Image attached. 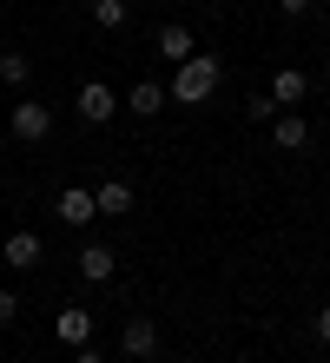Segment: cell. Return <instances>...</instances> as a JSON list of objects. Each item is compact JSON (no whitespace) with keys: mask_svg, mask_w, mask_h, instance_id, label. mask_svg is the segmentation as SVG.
Masks as SVG:
<instances>
[{"mask_svg":"<svg viewBox=\"0 0 330 363\" xmlns=\"http://www.w3.org/2000/svg\"><path fill=\"white\" fill-rule=\"evenodd\" d=\"M79 277H86V284H106V277H113L119 271V258H113V245H79Z\"/></svg>","mask_w":330,"mask_h":363,"instance_id":"9","label":"cell"},{"mask_svg":"<svg viewBox=\"0 0 330 363\" xmlns=\"http://www.w3.org/2000/svg\"><path fill=\"white\" fill-rule=\"evenodd\" d=\"M324 86H330V60H324Z\"/></svg>","mask_w":330,"mask_h":363,"instance_id":"20","label":"cell"},{"mask_svg":"<svg viewBox=\"0 0 330 363\" xmlns=\"http://www.w3.org/2000/svg\"><path fill=\"white\" fill-rule=\"evenodd\" d=\"M0 264L7 271H40V238L33 231H13V238L0 245Z\"/></svg>","mask_w":330,"mask_h":363,"instance_id":"11","label":"cell"},{"mask_svg":"<svg viewBox=\"0 0 330 363\" xmlns=\"http://www.w3.org/2000/svg\"><path fill=\"white\" fill-rule=\"evenodd\" d=\"M0 271H7V264H0Z\"/></svg>","mask_w":330,"mask_h":363,"instance_id":"21","label":"cell"},{"mask_svg":"<svg viewBox=\"0 0 330 363\" xmlns=\"http://www.w3.org/2000/svg\"><path fill=\"white\" fill-rule=\"evenodd\" d=\"M13 317H20V297H13V291H0V324H13Z\"/></svg>","mask_w":330,"mask_h":363,"instance_id":"17","label":"cell"},{"mask_svg":"<svg viewBox=\"0 0 330 363\" xmlns=\"http://www.w3.org/2000/svg\"><path fill=\"white\" fill-rule=\"evenodd\" d=\"M311 337H317V344H330V304H324V311L311 317Z\"/></svg>","mask_w":330,"mask_h":363,"instance_id":"16","label":"cell"},{"mask_svg":"<svg viewBox=\"0 0 330 363\" xmlns=\"http://www.w3.org/2000/svg\"><path fill=\"white\" fill-rule=\"evenodd\" d=\"M304 93H311V79H304V67H277L271 73V99H277V113H297Z\"/></svg>","mask_w":330,"mask_h":363,"instance_id":"4","label":"cell"},{"mask_svg":"<svg viewBox=\"0 0 330 363\" xmlns=\"http://www.w3.org/2000/svg\"><path fill=\"white\" fill-rule=\"evenodd\" d=\"M119 106H126V113H139V119H152V113L165 106V86H159V79H139V86H132Z\"/></svg>","mask_w":330,"mask_h":363,"instance_id":"13","label":"cell"},{"mask_svg":"<svg viewBox=\"0 0 330 363\" xmlns=\"http://www.w3.org/2000/svg\"><path fill=\"white\" fill-rule=\"evenodd\" d=\"M53 211H60V225H73V231H86V225L99 218V211H93V191H86V185H66Z\"/></svg>","mask_w":330,"mask_h":363,"instance_id":"5","label":"cell"},{"mask_svg":"<svg viewBox=\"0 0 330 363\" xmlns=\"http://www.w3.org/2000/svg\"><path fill=\"white\" fill-rule=\"evenodd\" d=\"M271 145L277 152H304V145H311V119L304 113H277L271 119Z\"/></svg>","mask_w":330,"mask_h":363,"instance_id":"7","label":"cell"},{"mask_svg":"<svg viewBox=\"0 0 330 363\" xmlns=\"http://www.w3.org/2000/svg\"><path fill=\"white\" fill-rule=\"evenodd\" d=\"M277 13L284 20H304V13H311V0H277Z\"/></svg>","mask_w":330,"mask_h":363,"instance_id":"18","label":"cell"},{"mask_svg":"<svg viewBox=\"0 0 330 363\" xmlns=\"http://www.w3.org/2000/svg\"><path fill=\"white\" fill-rule=\"evenodd\" d=\"M119 344H126V357H132V363H145L152 350H159V324H152V317H126Z\"/></svg>","mask_w":330,"mask_h":363,"instance_id":"6","label":"cell"},{"mask_svg":"<svg viewBox=\"0 0 330 363\" xmlns=\"http://www.w3.org/2000/svg\"><path fill=\"white\" fill-rule=\"evenodd\" d=\"M73 363H106V357H99V344H79V350H73Z\"/></svg>","mask_w":330,"mask_h":363,"instance_id":"19","label":"cell"},{"mask_svg":"<svg viewBox=\"0 0 330 363\" xmlns=\"http://www.w3.org/2000/svg\"><path fill=\"white\" fill-rule=\"evenodd\" d=\"M132 205H139V199H132V185H126V179H106V185L93 191V211H99V218H126Z\"/></svg>","mask_w":330,"mask_h":363,"instance_id":"12","label":"cell"},{"mask_svg":"<svg viewBox=\"0 0 330 363\" xmlns=\"http://www.w3.org/2000/svg\"><path fill=\"white\" fill-rule=\"evenodd\" d=\"M53 337H60V344H93V311H79V304H66L60 317H53Z\"/></svg>","mask_w":330,"mask_h":363,"instance_id":"8","label":"cell"},{"mask_svg":"<svg viewBox=\"0 0 330 363\" xmlns=\"http://www.w3.org/2000/svg\"><path fill=\"white\" fill-rule=\"evenodd\" d=\"M73 113H79L86 125H106V119L119 113V93L106 86V79H86V86H79V99H73Z\"/></svg>","mask_w":330,"mask_h":363,"instance_id":"3","label":"cell"},{"mask_svg":"<svg viewBox=\"0 0 330 363\" xmlns=\"http://www.w3.org/2000/svg\"><path fill=\"white\" fill-rule=\"evenodd\" d=\"M152 53L179 67V60H192V53H198V40H192V27H179V20H172V27H159V40H152Z\"/></svg>","mask_w":330,"mask_h":363,"instance_id":"10","label":"cell"},{"mask_svg":"<svg viewBox=\"0 0 330 363\" xmlns=\"http://www.w3.org/2000/svg\"><path fill=\"white\" fill-rule=\"evenodd\" d=\"M7 133L20 139V145H40L53 133V106H40V99H20L13 113H7Z\"/></svg>","mask_w":330,"mask_h":363,"instance_id":"2","label":"cell"},{"mask_svg":"<svg viewBox=\"0 0 330 363\" xmlns=\"http://www.w3.org/2000/svg\"><path fill=\"white\" fill-rule=\"evenodd\" d=\"M218 86H225V60H218V53H192V60H179V67H172L165 99H179V106H205Z\"/></svg>","mask_w":330,"mask_h":363,"instance_id":"1","label":"cell"},{"mask_svg":"<svg viewBox=\"0 0 330 363\" xmlns=\"http://www.w3.org/2000/svg\"><path fill=\"white\" fill-rule=\"evenodd\" d=\"M93 27L99 33H119L126 27V0H93Z\"/></svg>","mask_w":330,"mask_h":363,"instance_id":"15","label":"cell"},{"mask_svg":"<svg viewBox=\"0 0 330 363\" xmlns=\"http://www.w3.org/2000/svg\"><path fill=\"white\" fill-rule=\"evenodd\" d=\"M27 79H33V60L27 53H20V47L0 53V86H27Z\"/></svg>","mask_w":330,"mask_h":363,"instance_id":"14","label":"cell"}]
</instances>
